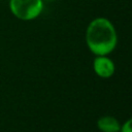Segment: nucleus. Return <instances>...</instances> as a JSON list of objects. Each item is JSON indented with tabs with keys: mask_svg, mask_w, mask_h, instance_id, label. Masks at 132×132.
<instances>
[{
	"mask_svg": "<svg viewBox=\"0 0 132 132\" xmlns=\"http://www.w3.org/2000/svg\"><path fill=\"white\" fill-rule=\"evenodd\" d=\"M86 41L92 53L97 56H106L116 48L118 36L109 20L97 18L87 28Z\"/></svg>",
	"mask_w": 132,
	"mask_h": 132,
	"instance_id": "1",
	"label": "nucleus"
},
{
	"mask_svg": "<svg viewBox=\"0 0 132 132\" xmlns=\"http://www.w3.org/2000/svg\"><path fill=\"white\" fill-rule=\"evenodd\" d=\"M10 12L21 21H31L40 15L43 0H9Z\"/></svg>",
	"mask_w": 132,
	"mask_h": 132,
	"instance_id": "2",
	"label": "nucleus"
},
{
	"mask_svg": "<svg viewBox=\"0 0 132 132\" xmlns=\"http://www.w3.org/2000/svg\"><path fill=\"white\" fill-rule=\"evenodd\" d=\"M114 69L113 62L106 56H98L94 60V70L100 77H110L114 73Z\"/></svg>",
	"mask_w": 132,
	"mask_h": 132,
	"instance_id": "3",
	"label": "nucleus"
},
{
	"mask_svg": "<svg viewBox=\"0 0 132 132\" xmlns=\"http://www.w3.org/2000/svg\"><path fill=\"white\" fill-rule=\"evenodd\" d=\"M97 127L102 132H118L121 129L118 120L110 116L101 117L97 122Z\"/></svg>",
	"mask_w": 132,
	"mask_h": 132,
	"instance_id": "4",
	"label": "nucleus"
},
{
	"mask_svg": "<svg viewBox=\"0 0 132 132\" xmlns=\"http://www.w3.org/2000/svg\"><path fill=\"white\" fill-rule=\"evenodd\" d=\"M121 132H132V118L129 119L122 127H121Z\"/></svg>",
	"mask_w": 132,
	"mask_h": 132,
	"instance_id": "5",
	"label": "nucleus"
}]
</instances>
